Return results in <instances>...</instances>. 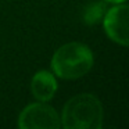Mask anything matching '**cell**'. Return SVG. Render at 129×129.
I'll return each instance as SVG.
<instances>
[{
    "instance_id": "1",
    "label": "cell",
    "mask_w": 129,
    "mask_h": 129,
    "mask_svg": "<svg viewBox=\"0 0 129 129\" xmlns=\"http://www.w3.org/2000/svg\"><path fill=\"white\" fill-rule=\"evenodd\" d=\"M103 118V104L93 93L72 96L60 112V122L64 129H101Z\"/></svg>"
},
{
    "instance_id": "2",
    "label": "cell",
    "mask_w": 129,
    "mask_h": 129,
    "mask_svg": "<svg viewBox=\"0 0 129 129\" xmlns=\"http://www.w3.org/2000/svg\"><path fill=\"white\" fill-rule=\"evenodd\" d=\"M94 65L92 49L82 42H68L53 53L50 60L51 72L58 79L74 81L87 75Z\"/></svg>"
},
{
    "instance_id": "3",
    "label": "cell",
    "mask_w": 129,
    "mask_h": 129,
    "mask_svg": "<svg viewBox=\"0 0 129 129\" xmlns=\"http://www.w3.org/2000/svg\"><path fill=\"white\" fill-rule=\"evenodd\" d=\"M17 125L20 129H60V114L45 101L29 103L21 110Z\"/></svg>"
},
{
    "instance_id": "4",
    "label": "cell",
    "mask_w": 129,
    "mask_h": 129,
    "mask_svg": "<svg viewBox=\"0 0 129 129\" xmlns=\"http://www.w3.org/2000/svg\"><path fill=\"white\" fill-rule=\"evenodd\" d=\"M106 36L115 45L128 47L129 45V7L126 3L111 4L101 20Z\"/></svg>"
},
{
    "instance_id": "5",
    "label": "cell",
    "mask_w": 129,
    "mask_h": 129,
    "mask_svg": "<svg viewBox=\"0 0 129 129\" xmlns=\"http://www.w3.org/2000/svg\"><path fill=\"white\" fill-rule=\"evenodd\" d=\"M29 89L36 101L49 103L54 99L57 90H58L57 76L49 70H39L31 78Z\"/></svg>"
},
{
    "instance_id": "6",
    "label": "cell",
    "mask_w": 129,
    "mask_h": 129,
    "mask_svg": "<svg viewBox=\"0 0 129 129\" xmlns=\"http://www.w3.org/2000/svg\"><path fill=\"white\" fill-rule=\"evenodd\" d=\"M107 11V3L100 0V2H92L87 6H85L82 11V21L86 25H97L101 24L104 14Z\"/></svg>"
},
{
    "instance_id": "7",
    "label": "cell",
    "mask_w": 129,
    "mask_h": 129,
    "mask_svg": "<svg viewBox=\"0 0 129 129\" xmlns=\"http://www.w3.org/2000/svg\"><path fill=\"white\" fill-rule=\"evenodd\" d=\"M107 4H121V3H126L128 0H103Z\"/></svg>"
}]
</instances>
